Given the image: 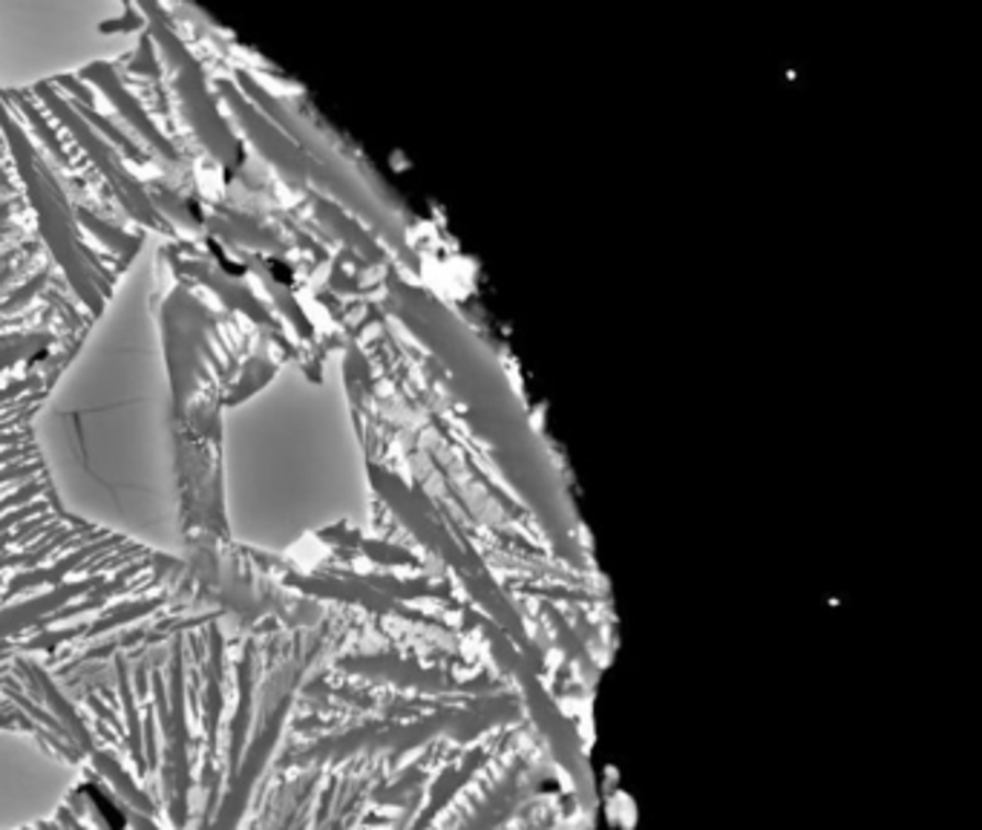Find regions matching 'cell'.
Returning <instances> with one entry per match:
<instances>
[{
	"mask_svg": "<svg viewBox=\"0 0 982 830\" xmlns=\"http://www.w3.org/2000/svg\"><path fill=\"white\" fill-rule=\"evenodd\" d=\"M76 782L70 761L38 738L0 730V830H24L53 819Z\"/></svg>",
	"mask_w": 982,
	"mask_h": 830,
	"instance_id": "6da1fadb",
	"label": "cell"
}]
</instances>
